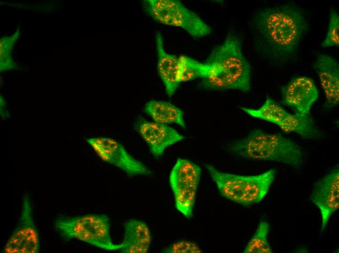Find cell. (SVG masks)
Returning <instances> with one entry per match:
<instances>
[{"instance_id": "1", "label": "cell", "mask_w": 339, "mask_h": 253, "mask_svg": "<svg viewBox=\"0 0 339 253\" xmlns=\"http://www.w3.org/2000/svg\"><path fill=\"white\" fill-rule=\"evenodd\" d=\"M212 66L202 84L207 90H237L248 92L251 89L250 65L243 54L239 39L228 34L222 44L211 52L206 63Z\"/></svg>"}, {"instance_id": "2", "label": "cell", "mask_w": 339, "mask_h": 253, "mask_svg": "<svg viewBox=\"0 0 339 253\" xmlns=\"http://www.w3.org/2000/svg\"><path fill=\"white\" fill-rule=\"evenodd\" d=\"M256 21L261 33L278 57H287L297 50L307 24L297 7L284 5L261 11Z\"/></svg>"}, {"instance_id": "3", "label": "cell", "mask_w": 339, "mask_h": 253, "mask_svg": "<svg viewBox=\"0 0 339 253\" xmlns=\"http://www.w3.org/2000/svg\"><path fill=\"white\" fill-rule=\"evenodd\" d=\"M229 148L235 155L246 159L280 163L296 170L303 164V153L295 142L281 134L260 129L232 142Z\"/></svg>"}, {"instance_id": "4", "label": "cell", "mask_w": 339, "mask_h": 253, "mask_svg": "<svg viewBox=\"0 0 339 253\" xmlns=\"http://www.w3.org/2000/svg\"><path fill=\"white\" fill-rule=\"evenodd\" d=\"M220 194L224 198L245 206L259 203L267 194L276 170L269 169L260 174L239 175L222 172L212 165H206Z\"/></svg>"}, {"instance_id": "5", "label": "cell", "mask_w": 339, "mask_h": 253, "mask_svg": "<svg viewBox=\"0 0 339 253\" xmlns=\"http://www.w3.org/2000/svg\"><path fill=\"white\" fill-rule=\"evenodd\" d=\"M55 227L67 240L76 239L108 251H119L122 247L112 241L110 218L106 215L62 216L56 219Z\"/></svg>"}, {"instance_id": "6", "label": "cell", "mask_w": 339, "mask_h": 253, "mask_svg": "<svg viewBox=\"0 0 339 253\" xmlns=\"http://www.w3.org/2000/svg\"><path fill=\"white\" fill-rule=\"evenodd\" d=\"M145 11L155 21L168 26L180 27L192 37H205L211 28L195 12L177 0H147Z\"/></svg>"}, {"instance_id": "7", "label": "cell", "mask_w": 339, "mask_h": 253, "mask_svg": "<svg viewBox=\"0 0 339 253\" xmlns=\"http://www.w3.org/2000/svg\"><path fill=\"white\" fill-rule=\"evenodd\" d=\"M201 168L186 159L178 158L169 176L176 209L185 217L193 216Z\"/></svg>"}, {"instance_id": "8", "label": "cell", "mask_w": 339, "mask_h": 253, "mask_svg": "<svg viewBox=\"0 0 339 253\" xmlns=\"http://www.w3.org/2000/svg\"><path fill=\"white\" fill-rule=\"evenodd\" d=\"M98 157L130 176H151L153 173L144 163L131 155L116 140L110 137H97L86 139Z\"/></svg>"}, {"instance_id": "9", "label": "cell", "mask_w": 339, "mask_h": 253, "mask_svg": "<svg viewBox=\"0 0 339 253\" xmlns=\"http://www.w3.org/2000/svg\"><path fill=\"white\" fill-rule=\"evenodd\" d=\"M39 252V238L33 219L31 202L29 196L25 195L19 222L6 242L3 253H38Z\"/></svg>"}, {"instance_id": "10", "label": "cell", "mask_w": 339, "mask_h": 253, "mask_svg": "<svg viewBox=\"0 0 339 253\" xmlns=\"http://www.w3.org/2000/svg\"><path fill=\"white\" fill-rule=\"evenodd\" d=\"M310 199L320 210L321 220V232H323L327 226L331 217L339 207L338 167L314 184Z\"/></svg>"}, {"instance_id": "11", "label": "cell", "mask_w": 339, "mask_h": 253, "mask_svg": "<svg viewBox=\"0 0 339 253\" xmlns=\"http://www.w3.org/2000/svg\"><path fill=\"white\" fill-rule=\"evenodd\" d=\"M281 103L293 108L295 112L310 113L313 104L319 97V92L313 80L301 76L291 79L281 90Z\"/></svg>"}, {"instance_id": "12", "label": "cell", "mask_w": 339, "mask_h": 253, "mask_svg": "<svg viewBox=\"0 0 339 253\" xmlns=\"http://www.w3.org/2000/svg\"><path fill=\"white\" fill-rule=\"evenodd\" d=\"M136 131L148 145L153 156H161L168 147L183 141L184 136L167 125L142 119L135 125Z\"/></svg>"}, {"instance_id": "13", "label": "cell", "mask_w": 339, "mask_h": 253, "mask_svg": "<svg viewBox=\"0 0 339 253\" xmlns=\"http://www.w3.org/2000/svg\"><path fill=\"white\" fill-rule=\"evenodd\" d=\"M325 97V107L331 109L339 102V64L332 56L322 54L313 65Z\"/></svg>"}, {"instance_id": "14", "label": "cell", "mask_w": 339, "mask_h": 253, "mask_svg": "<svg viewBox=\"0 0 339 253\" xmlns=\"http://www.w3.org/2000/svg\"><path fill=\"white\" fill-rule=\"evenodd\" d=\"M151 234L148 225L143 221L134 218L124 223L122 247V253H146L150 248Z\"/></svg>"}, {"instance_id": "15", "label": "cell", "mask_w": 339, "mask_h": 253, "mask_svg": "<svg viewBox=\"0 0 339 253\" xmlns=\"http://www.w3.org/2000/svg\"><path fill=\"white\" fill-rule=\"evenodd\" d=\"M156 47L157 54V70L163 81L166 92L171 96L179 85V59L176 56L166 52L163 40L160 33L156 35Z\"/></svg>"}, {"instance_id": "16", "label": "cell", "mask_w": 339, "mask_h": 253, "mask_svg": "<svg viewBox=\"0 0 339 253\" xmlns=\"http://www.w3.org/2000/svg\"><path fill=\"white\" fill-rule=\"evenodd\" d=\"M144 111L154 122L165 124H177L186 128L184 112L173 104L166 101L151 100L147 103Z\"/></svg>"}, {"instance_id": "17", "label": "cell", "mask_w": 339, "mask_h": 253, "mask_svg": "<svg viewBox=\"0 0 339 253\" xmlns=\"http://www.w3.org/2000/svg\"><path fill=\"white\" fill-rule=\"evenodd\" d=\"M278 126L284 132L295 133L304 139H318L320 136V132L310 113L288 112Z\"/></svg>"}, {"instance_id": "18", "label": "cell", "mask_w": 339, "mask_h": 253, "mask_svg": "<svg viewBox=\"0 0 339 253\" xmlns=\"http://www.w3.org/2000/svg\"><path fill=\"white\" fill-rule=\"evenodd\" d=\"M240 108L251 117L277 125L279 124L288 113L282 106L269 97L266 98L263 105L258 109L245 107H240Z\"/></svg>"}, {"instance_id": "19", "label": "cell", "mask_w": 339, "mask_h": 253, "mask_svg": "<svg viewBox=\"0 0 339 253\" xmlns=\"http://www.w3.org/2000/svg\"><path fill=\"white\" fill-rule=\"evenodd\" d=\"M179 81L186 82L197 78H205L210 74L212 66L185 55L179 57Z\"/></svg>"}, {"instance_id": "20", "label": "cell", "mask_w": 339, "mask_h": 253, "mask_svg": "<svg viewBox=\"0 0 339 253\" xmlns=\"http://www.w3.org/2000/svg\"><path fill=\"white\" fill-rule=\"evenodd\" d=\"M269 229V223L264 220H261L243 253H272L273 250L267 239Z\"/></svg>"}, {"instance_id": "21", "label": "cell", "mask_w": 339, "mask_h": 253, "mask_svg": "<svg viewBox=\"0 0 339 253\" xmlns=\"http://www.w3.org/2000/svg\"><path fill=\"white\" fill-rule=\"evenodd\" d=\"M339 16L337 11L332 9L330 14L329 22L326 37L321 43L322 48L332 46L339 47Z\"/></svg>"}, {"instance_id": "22", "label": "cell", "mask_w": 339, "mask_h": 253, "mask_svg": "<svg viewBox=\"0 0 339 253\" xmlns=\"http://www.w3.org/2000/svg\"><path fill=\"white\" fill-rule=\"evenodd\" d=\"M165 253H201L203 251L195 242L188 240L176 241L166 248Z\"/></svg>"}]
</instances>
